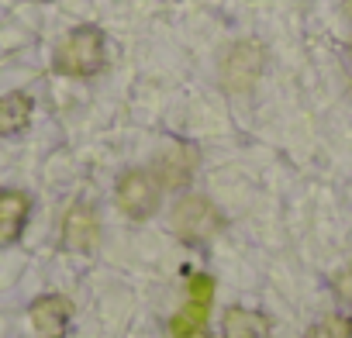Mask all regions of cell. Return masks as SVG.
Here are the masks:
<instances>
[{
	"mask_svg": "<svg viewBox=\"0 0 352 338\" xmlns=\"http://www.w3.org/2000/svg\"><path fill=\"white\" fill-rule=\"evenodd\" d=\"M194 169H197V155L187 145H166L155 155V180H159V187H173V190L187 187L190 177H194Z\"/></svg>",
	"mask_w": 352,
	"mask_h": 338,
	"instance_id": "cell-7",
	"label": "cell"
},
{
	"mask_svg": "<svg viewBox=\"0 0 352 338\" xmlns=\"http://www.w3.org/2000/svg\"><path fill=\"white\" fill-rule=\"evenodd\" d=\"M335 293L352 304V262H345V266L335 273Z\"/></svg>",
	"mask_w": 352,
	"mask_h": 338,
	"instance_id": "cell-14",
	"label": "cell"
},
{
	"mask_svg": "<svg viewBox=\"0 0 352 338\" xmlns=\"http://www.w3.org/2000/svg\"><path fill=\"white\" fill-rule=\"evenodd\" d=\"M204 324H208V307L187 304V307H180V311L173 314L169 331H173V338H184V335H190V331H197V328H204Z\"/></svg>",
	"mask_w": 352,
	"mask_h": 338,
	"instance_id": "cell-11",
	"label": "cell"
},
{
	"mask_svg": "<svg viewBox=\"0 0 352 338\" xmlns=\"http://www.w3.org/2000/svg\"><path fill=\"white\" fill-rule=\"evenodd\" d=\"M114 201L121 207V214H128L131 221H145L155 207H159V180L145 169H128L118 180Z\"/></svg>",
	"mask_w": 352,
	"mask_h": 338,
	"instance_id": "cell-3",
	"label": "cell"
},
{
	"mask_svg": "<svg viewBox=\"0 0 352 338\" xmlns=\"http://www.w3.org/2000/svg\"><path fill=\"white\" fill-rule=\"evenodd\" d=\"M184 338H211V335H208V328H197V331H190V335H184Z\"/></svg>",
	"mask_w": 352,
	"mask_h": 338,
	"instance_id": "cell-15",
	"label": "cell"
},
{
	"mask_svg": "<svg viewBox=\"0 0 352 338\" xmlns=\"http://www.w3.org/2000/svg\"><path fill=\"white\" fill-rule=\"evenodd\" d=\"M32 214V197L25 190H0V245H14L28 225Z\"/></svg>",
	"mask_w": 352,
	"mask_h": 338,
	"instance_id": "cell-8",
	"label": "cell"
},
{
	"mask_svg": "<svg viewBox=\"0 0 352 338\" xmlns=\"http://www.w3.org/2000/svg\"><path fill=\"white\" fill-rule=\"evenodd\" d=\"M307 338H352V317H345V314H324L321 321L311 324Z\"/></svg>",
	"mask_w": 352,
	"mask_h": 338,
	"instance_id": "cell-12",
	"label": "cell"
},
{
	"mask_svg": "<svg viewBox=\"0 0 352 338\" xmlns=\"http://www.w3.org/2000/svg\"><path fill=\"white\" fill-rule=\"evenodd\" d=\"M32 328L38 338H66L69 331V317H73V304L63 293H45L28 307Z\"/></svg>",
	"mask_w": 352,
	"mask_h": 338,
	"instance_id": "cell-5",
	"label": "cell"
},
{
	"mask_svg": "<svg viewBox=\"0 0 352 338\" xmlns=\"http://www.w3.org/2000/svg\"><path fill=\"white\" fill-rule=\"evenodd\" d=\"M214 300V280L208 273H194L187 280V304H197V307H211Z\"/></svg>",
	"mask_w": 352,
	"mask_h": 338,
	"instance_id": "cell-13",
	"label": "cell"
},
{
	"mask_svg": "<svg viewBox=\"0 0 352 338\" xmlns=\"http://www.w3.org/2000/svg\"><path fill=\"white\" fill-rule=\"evenodd\" d=\"M263 66H266V52L259 42H235L221 59V80L232 93H245L263 76Z\"/></svg>",
	"mask_w": 352,
	"mask_h": 338,
	"instance_id": "cell-4",
	"label": "cell"
},
{
	"mask_svg": "<svg viewBox=\"0 0 352 338\" xmlns=\"http://www.w3.org/2000/svg\"><path fill=\"white\" fill-rule=\"evenodd\" d=\"M35 104L28 93H4L0 97V135H21L32 124Z\"/></svg>",
	"mask_w": 352,
	"mask_h": 338,
	"instance_id": "cell-10",
	"label": "cell"
},
{
	"mask_svg": "<svg viewBox=\"0 0 352 338\" xmlns=\"http://www.w3.org/2000/svg\"><path fill=\"white\" fill-rule=\"evenodd\" d=\"M104 59H107V42L104 32L94 25L73 28L56 49V69L63 76H80V80L97 76L104 69Z\"/></svg>",
	"mask_w": 352,
	"mask_h": 338,
	"instance_id": "cell-1",
	"label": "cell"
},
{
	"mask_svg": "<svg viewBox=\"0 0 352 338\" xmlns=\"http://www.w3.org/2000/svg\"><path fill=\"white\" fill-rule=\"evenodd\" d=\"M345 14L352 18V0H345Z\"/></svg>",
	"mask_w": 352,
	"mask_h": 338,
	"instance_id": "cell-16",
	"label": "cell"
},
{
	"mask_svg": "<svg viewBox=\"0 0 352 338\" xmlns=\"http://www.w3.org/2000/svg\"><path fill=\"white\" fill-rule=\"evenodd\" d=\"M63 242L73 252H94L100 242V221L90 204H73L63 221Z\"/></svg>",
	"mask_w": 352,
	"mask_h": 338,
	"instance_id": "cell-6",
	"label": "cell"
},
{
	"mask_svg": "<svg viewBox=\"0 0 352 338\" xmlns=\"http://www.w3.org/2000/svg\"><path fill=\"white\" fill-rule=\"evenodd\" d=\"M169 225L184 242L201 245V242H208V238H214L221 232V214H218V207L208 197H184L180 204L173 207Z\"/></svg>",
	"mask_w": 352,
	"mask_h": 338,
	"instance_id": "cell-2",
	"label": "cell"
},
{
	"mask_svg": "<svg viewBox=\"0 0 352 338\" xmlns=\"http://www.w3.org/2000/svg\"><path fill=\"white\" fill-rule=\"evenodd\" d=\"M221 335L225 338H270V317L252 311V307H228L221 317Z\"/></svg>",
	"mask_w": 352,
	"mask_h": 338,
	"instance_id": "cell-9",
	"label": "cell"
}]
</instances>
